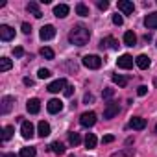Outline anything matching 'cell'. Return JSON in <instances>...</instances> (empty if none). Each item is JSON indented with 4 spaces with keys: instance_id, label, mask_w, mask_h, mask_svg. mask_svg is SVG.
Returning <instances> with one entry per match:
<instances>
[{
    "instance_id": "6da1fadb",
    "label": "cell",
    "mask_w": 157,
    "mask_h": 157,
    "mask_svg": "<svg viewBox=\"0 0 157 157\" xmlns=\"http://www.w3.org/2000/svg\"><path fill=\"white\" fill-rule=\"evenodd\" d=\"M91 39V30L83 24H76L68 32V43L74 46H85Z\"/></svg>"
},
{
    "instance_id": "7a4b0ae2",
    "label": "cell",
    "mask_w": 157,
    "mask_h": 157,
    "mask_svg": "<svg viewBox=\"0 0 157 157\" xmlns=\"http://www.w3.org/2000/svg\"><path fill=\"white\" fill-rule=\"evenodd\" d=\"M82 65L87 67V68H91V70H98V68L102 67V57H100V56H94V54L85 56V57L82 59Z\"/></svg>"
},
{
    "instance_id": "3957f363",
    "label": "cell",
    "mask_w": 157,
    "mask_h": 157,
    "mask_svg": "<svg viewBox=\"0 0 157 157\" xmlns=\"http://www.w3.org/2000/svg\"><path fill=\"white\" fill-rule=\"evenodd\" d=\"M118 113H120V105H118L117 102H109V104L105 105V109H104V118H105V120H111V118H115Z\"/></svg>"
},
{
    "instance_id": "277c9868",
    "label": "cell",
    "mask_w": 157,
    "mask_h": 157,
    "mask_svg": "<svg viewBox=\"0 0 157 157\" xmlns=\"http://www.w3.org/2000/svg\"><path fill=\"white\" fill-rule=\"evenodd\" d=\"M80 124L83 128H93L96 124V113L94 111H85L82 117H80Z\"/></svg>"
},
{
    "instance_id": "5b68a950",
    "label": "cell",
    "mask_w": 157,
    "mask_h": 157,
    "mask_svg": "<svg viewBox=\"0 0 157 157\" xmlns=\"http://www.w3.org/2000/svg\"><path fill=\"white\" fill-rule=\"evenodd\" d=\"M13 105H15V98L10 96V94H6L2 98V102H0V115H8L13 109Z\"/></svg>"
},
{
    "instance_id": "8992f818",
    "label": "cell",
    "mask_w": 157,
    "mask_h": 157,
    "mask_svg": "<svg viewBox=\"0 0 157 157\" xmlns=\"http://www.w3.org/2000/svg\"><path fill=\"white\" fill-rule=\"evenodd\" d=\"M133 63H135V59H133L129 54H122V56L117 59V67H118V68H124V70L131 68V67H133Z\"/></svg>"
},
{
    "instance_id": "52a82bcc",
    "label": "cell",
    "mask_w": 157,
    "mask_h": 157,
    "mask_svg": "<svg viewBox=\"0 0 157 157\" xmlns=\"http://www.w3.org/2000/svg\"><path fill=\"white\" fill-rule=\"evenodd\" d=\"M39 37H41L43 41L54 39V37H56V28H54L52 24H44V26L41 28V32H39Z\"/></svg>"
},
{
    "instance_id": "ba28073f",
    "label": "cell",
    "mask_w": 157,
    "mask_h": 157,
    "mask_svg": "<svg viewBox=\"0 0 157 157\" xmlns=\"http://www.w3.org/2000/svg\"><path fill=\"white\" fill-rule=\"evenodd\" d=\"M100 48H102V50H117V48H118V41H117L115 37L107 35V37H104V39L100 41Z\"/></svg>"
},
{
    "instance_id": "9c48e42d",
    "label": "cell",
    "mask_w": 157,
    "mask_h": 157,
    "mask_svg": "<svg viewBox=\"0 0 157 157\" xmlns=\"http://www.w3.org/2000/svg\"><path fill=\"white\" fill-rule=\"evenodd\" d=\"M21 135H22L24 139H32V137L35 135V128H33V124H32L30 120H24V122L21 124Z\"/></svg>"
},
{
    "instance_id": "30bf717a",
    "label": "cell",
    "mask_w": 157,
    "mask_h": 157,
    "mask_svg": "<svg viewBox=\"0 0 157 157\" xmlns=\"http://www.w3.org/2000/svg\"><path fill=\"white\" fill-rule=\"evenodd\" d=\"M46 89H48V93H59V91H65V89H67V80H65V78H59V80L48 83Z\"/></svg>"
},
{
    "instance_id": "8fae6325",
    "label": "cell",
    "mask_w": 157,
    "mask_h": 157,
    "mask_svg": "<svg viewBox=\"0 0 157 157\" xmlns=\"http://www.w3.org/2000/svg\"><path fill=\"white\" fill-rule=\"evenodd\" d=\"M15 37V30L8 24H0V39L2 41H11Z\"/></svg>"
},
{
    "instance_id": "7c38bea8",
    "label": "cell",
    "mask_w": 157,
    "mask_h": 157,
    "mask_svg": "<svg viewBox=\"0 0 157 157\" xmlns=\"http://www.w3.org/2000/svg\"><path fill=\"white\" fill-rule=\"evenodd\" d=\"M61 109H63V102L57 100V98H52V100L46 104V111H48L50 115H56V113H59Z\"/></svg>"
},
{
    "instance_id": "4fadbf2b",
    "label": "cell",
    "mask_w": 157,
    "mask_h": 157,
    "mask_svg": "<svg viewBox=\"0 0 157 157\" xmlns=\"http://www.w3.org/2000/svg\"><path fill=\"white\" fill-rule=\"evenodd\" d=\"M128 128H129V129H137V131H140V129L146 128V118H142V117H133V118L129 120Z\"/></svg>"
},
{
    "instance_id": "5bb4252c",
    "label": "cell",
    "mask_w": 157,
    "mask_h": 157,
    "mask_svg": "<svg viewBox=\"0 0 157 157\" xmlns=\"http://www.w3.org/2000/svg\"><path fill=\"white\" fill-rule=\"evenodd\" d=\"M26 109H28L30 115H37V113L41 111V102H39V98H30V100L26 102Z\"/></svg>"
},
{
    "instance_id": "9a60e30c",
    "label": "cell",
    "mask_w": 157,
    "mask_h": 157,
    "mask_svg": "<svg viewBox=\"0 0 157 157\" xmlns=\"http://www.w3.org/2000/svg\"><path fill=\"white\" fill-rule=\"evenodd\" d=\"M150 63H151V61H150V57H148L146 54H140V56L135 57V65H137L140 70H146V68L150 67Z\"/></svg>"
},
{
    "instance_id": "2e32d148",
    "label": "cell",
    "mask_w": 157,
    "mask_h": 157,
    "mask_svg": "<svg viewBox=\"0 0 157 157\" xmlns=\"http://www.w3.org/2000/svg\"><path fill=\"white\" fill-rule=\"evenodd\" d=\"M144 26L150 28V30H155V28H157V11H151V13L146 15V19H144Z\"/></svg>"
},
{
    "instance_id": "e0dca14e",
    "label": "cell",
    "mask_w": 157,
    "mask_h": 157,
    "mask_svg": "<svg viewBox=\"0 0 157 157\" xmlns=\"http://www.w3.org/2000/svg\"><path fill=\"white\" fill-rule=\"evenodd\" d=\"M118 10L124 15H131L133 10H135V6H133V2H129V0H120V2H118Z\"/></svg>"
},
{
    "instance_id": "ac0fdd59",
    "label": "cell",
    "mask_w": 157,
    "mask_h": 157,
    "mask_svg": "<svg viewBox=\"0 0 157 157\" xmlns=\"http://www.w3.org/2000/svg\"><path fill=\"white\" fill-rule=\"evenodd\" d=\"M68 11H70V8H68L67 4H57V6L54 8V15H56L57 19H65V17L68 15Z\"/></svg>"
},
{
    "instance_id": "d6986e66",
    "label": "cell",
    "mask_w": 157,
    "mask_h": 157,
    "mask_svg": "<svg viewBox=\"0 0 157 157\" xmlns=\"http://www.w3.org/2000/svg\"><path fill=\"white\" fill-rule=\"evenodd\" d=\"M37 133H39V137H48L50 133H52V128H50V124L48 122H44V120H41L39 122V126H37Z\"/></svg>"
},
{
    "instance_id": "ffe728a7",
    "label": "cell",
    "mask_w": 157,
    "mask_h": 157,
    "mask_svg": "<svg viewBox=\"0 0 157 157\" xmlns=\"http://www.w3.org/2000/svg\"><path fill=\"white\" fill-rule=\"evenodd\" d=\"M26 10H28L35 19H41V17H43V11H41V8H39V4H37V2H28Z\"/></svg>"
},
{
    "instance_id": "44dd1931",
    "label": "cell",
    "mask_w": 157,
    "mask_h": 157,
    "mask_svg": "<svg viewBox=\"0 0 157 157\" xmlns=\"http://www.w3.org/2000/svg\"><path fill=\"white\" fill-rule=\"evenodd\" d=\"M135 155V148H122L115 153H111V157H133Z\"/></svg>"
},
{
    "instance_id": "7402d4cb",
    "label": "cell",
    "mask_w": 157,
    "mask_h": 157,
    "mask_svg": "<svg viewBox=\"0 0 157 157\" xmlns=\"http://www.w3.org/2000/svg\"><path fill=\"white\" fill-rule=\"evenodd\" d=\"M135 43H137V35L133 32H126L124 33V44L126 46H135Z\"/></svg>"
},
{
    "instance_id": "603a6c76",
    "label": "cell",
    "mask_w": 157,
    "mask_h": 157,
    "mask_svg": "<svg viewBox=\"0 0 157 157\" xmlns=\"http://www.w3.org/2000/svg\"><path fill=\"white\" fill-rule=\"evenodd\" d=\"M96 142H98L96 135H94V133H87V137H85V146H87V150L96 148Z\"/></svg>"
},
{
    "instance_id": "cb8c5ba5",
    "label": "cell",
    "mask_w": 157,
    "mask_h": 157,
    "mask_svg": "<svg viewBox=\"0 0 157 157\" xmlns=\"http://www.w3.org/2000/svg\"><path fill=\"white\" fill-rule=\"evenodd\" d=\"M111 80H113V83H117L118 87H126V85H128V78H126V76L113 74V76H111Z\"/></svg>"
},
{
    "instance_id": "d4e9b609",
    "label": "cell",
    "mask_w": 157,
    "mask_h": 157,
    "mask_svg": "<svg viewBox=\"0 0 157 157\" xmlns=\"http://www.w3.org/2000/svg\"><path fill=\"white\" fill-rule=\"evenodd\" d=\"M13 67V61L10 57H0V72H8Z\"/></svg>"
},
{
    "instance_id": "484cf974",
    "label": "cell",
    "mask_w": 157,
    "mask_h": 157,
    "mask_svg": "<svg viewBox=\"0 0 157 157\" xmlns=\"http://www.w3.org/2000/svg\"><path fill=\"white\" fill-rule=\"evenodd\" d=\"M13 133H15V128H13V126H6V128L2 129V142H8V140L13 137Z\"/></svg>"
},
{
    "instance_id": "4316f807",
    "label": "cell",
    "mask_w": 157,
    "mask_h": 157,
    "mask_svg": "<svg viewBox=\"0 0 157 157\" xmlns=\"http://www.w3.org/2000/svg\"><path fill=\"white\" fill-rule=\"evenodd\" d=\"M50 150H52L56 155H63V153H65V146H63V142H59V140L52 142V144H50Z\"/></svg>"
},
{
    "instance_id": "83f0119b",
    "label": "cell",
    "mask_w": 157,
    "mask_h": 157,
    "mask_svg": "<svg viewBox=\"0 0 157 157\" xmlns=\"http://www.w3.org/2000/svg\"><path fill=\"white\" fill-rule=\"evenodd\" d=\"M35 155H37V150H35L33 146H26V148H22L21 153H19V157H35Z\"/></svg>"
},
{
    "instance_id": "f1b7e54d",
    "label": "cell",
    "mask_w": 157,
    "mask_h": 157,
    "mask_svg": "<svg viewBox=\"0 0 157 157\" xmlns=\"http://www.w3.org/2000/svg\"><path fill=\"white\" fill-rule=\"evenodd\" d=\"M76 13L80 15V17H89V8L83 2H78L76 4Z\"/></svg>"
},
{
    "instance_id": "f546056e",
    "label": "cell",
    "mask_w": 157,
    "mask_h": 157,
    "mask_svg": "<svg viewBox=\"0 0 157 157\" xmlns=\"http://www.w3.org/2000/svg\"><path fill=\"white\" fill-rule=\"evenodd\" d=\"M68 142H70L72 146H78V144L82 142V137H80V133H76V131L68 133Z\"/></svg>"
},
{
    "instance_id": "4dcf8cb0",
    "label": "cell",
    "mask_w": 157,
    "mask_h": 157,
    "mask_svg": "<svg viewBox=\"0 0 157 157\" xmlns=\"http://www.w3.org/2000/svg\"><path fill=\"white\" fill-rule=\"evenodd\" d=\"M41 56H43L44 59H54V57H56V54H54V50H52L50 46H43V48H41Z\"/></svg>"
},
{
    "instance_id": "1f68e13d",
    "label": "cell",
    "mask_w": 157,
    "mask_h": 157,
    "mask_svg": "<svg viewBox=\"0 0 157 157\" xmlns=\"http://www.w3.org/2000/svg\"><path fill=\"white\" fill-rule=\"evenodd\" d=\"M37 76L41 78V80H46V78L52 76V72H50L48 68H39V70H37Z\"/></svg>"
},
{
    "instance_id": "d6a6232c",
    "label": "cell",
    "mask_w": 157,
    "mask_h": 157,
    "mask_svg": "<svg viewBox=\"0 0 157 157\" xmlns=\"http://www.w3.org/2000/svg\"><path fill=\"white\" fill-rule=\"evenodd\" d=\"M96 6H98V10L105 11V10L109 8V2H107V0H96Z\"/></svg>"
},
{
    "instance_id": "836d02e7",
    "label": "cell",
    "mask_w": 157,
    "mask_h": 157,
    "mask_svg": "<svg viewBox=\"0 0 157 157\" xmlns=\"http://www.w3.org/2000/svg\"><path fill=\"white\" fill-rule=\"evenodd\" d=\"M113 94H115V89H104V93H102V96L105 98V100H109V98H113Z\"/></svg>"
},
{
    "instance_id": "e575fe53",
    "label": "cell",
    "mask_w": 157,
    "mask_h": 157,
    "mask_svg": "<svg viewBox=\"0 0 157 157\" xmlns=\"http://www.w3.org/2000/svg\"><path fill=\"white\" fill-rule=\"evenodd\" d=\"M113 22H115L117 26H122V24H124V17L117 13V15H113Z\"/></svg>"
},
{
    "instance_id": "d590c367",
    "label": "cell",
    "mask_w": 157,
    "mask_h": 157,
    "mask_svg": "<svg viewBox=\"0 0 157 157\" xmlns=\"http://www.w3.org/2000/svg\"><path fill=\"white\" fill-rule=\"evenodd\" d=\"M13 56H15V57H22V56H24V48H22V46L13 48Z\"/></svg>"
},
{
    "instance_id": "8d00e7d4",
    "label": "cell",
    "mask_w": 157,
    "mask_h": 157,
    "mask_svg": "<svg viewBox=\"0 0 157 157\" xmlns=\"http://www.w3.org/2000/svg\"><path fill=\"white\" fill-rule=\"evenodd\" d=\"M21 28H22V33H26V35H30V33H32V26H30L28 22H22V26H21Z\"/></svg>"
},
{
    "instance_id": "74e56055",
    "label": "cell",
    "mask_w": 157,
    "mask_h": 157,
    "mask_svg": "<svg viewBox=\"0 0 157 157\" xmlns=\"http://www.w3.org/2000/svg\"><path fill=\"white\" fill-rule=\"evenodd\" d=\"M83 102H85V104H93V102H94V96H93V93H85V96H83Z\"/></svg>"
},
{
    "instance_id": "f35d334b",
    "label": "cell",
    "mask_w": 157,
    "mask_h": 157,
    "mask_svg": "<svg viewBox=\"0 0 157 157\" xmlns=\"http://www.w3.org/2000/svg\"><path fill=\"white\" fill-rule=\"evenodd\" d=\"M63 93H65V96H67V98H70V96L74 94V87H72V85H67V89H65Z\"/></svg>"
},
{
    "instance_id": "ab89813d",
    "label": "cell",
    "mask_w": 157,
    "mask_h": 157,
    "mask_svg": "<svg viewBox=\"0 0 157 157\" xmlns=\"http://www.w3.org/2000/svg\"><path fill=\"white\" fill-rule=\"evenodd\" d=\"M146 93H148V87H146V85H140V87L137 89V94H139V96H144Z\"/></svg>"
},
{
    "instance_id": "60d3db41",
    "label": "cell",
    "mask_w": 157,
    "mask_h": 157,
    "mask_svg": "<svg viewBox=\"0 0 157 157\" xmlns=\"http://www.w3.org/2000/svg\"><path fill=\"white\" fill-rule=\"evenodd\" d=\"M113 140H115V137H113V135H105V137L102 139V142H104V144H109V142H113Z\"/></svg>"
},
{
    "instance_id": "b9f144b4",
    "label": "cell",
    "mask_w": 157,
    "mask_h": 157,
    "mask_svg": "<svg viewBox=\"0 0 157 157\" xmlns=\"http://www.w3.org/2000/svg\"><path fill=\"white\" fill-rule=\"evenodd\" d=\"M22 82H24V85H30V87L33 85V80H32V78H24Z\"/></svg>"
},
{
    "instance_id": "7bdbcfd3",
    "label": "cell",
    "mask_w": 157,
    "mask_h": 157,
    "mask_svg": "<svg viewBox=\"0 0 157 157\" xmlns=\"http://www.w3.org/2000/svg\"><path fill=\"white\" fill-rule=\"evenodd\" d=\"M2 157H17V155H15V153H4Z\"/></svg>"
},
{
    "instance_id": "ee69618b",
    "label": "cell",
    "mask_w": 157,
    "mask_h": 157,
    "mask_svg": "<svg viewBox=\"0 0 157 157\" xmlns=\"http://www.w3.org/2000/svg\"><path fill=\"white\" fill-rule=\"evenodd\" d=\"M153 87H157V78H155V80H153Z\"/></svg>"
},
{
    "instance_id": "f6af8a7d",
    "label": "cell",
    "mask_w": 157,
    "mask_h": 157,
    "mask_svg": "<svg viewBox=\"0 0 157 157\" xmlns=\"http://www.w3.org/2000/svg\"><path fill=\"white\" fill-rule=\"evenodd\" d=\"M155 133H157V124H155Z\"/></svg>"
},
{
    "instance_id": "bcb514c9",
    "label": "cell",
    "mask_w": 157,
    "mask_h": 157,
    "mask_svg": "<svg viewBox=\"0 0 157 157\" xmlns=\"http://www.w3.org/2000/svg\"><path fill=\"white\" fill-rule=\"evenodd\" d=\"M155 46H157V41H155Z\"/></svg>"
}]
</instances>
